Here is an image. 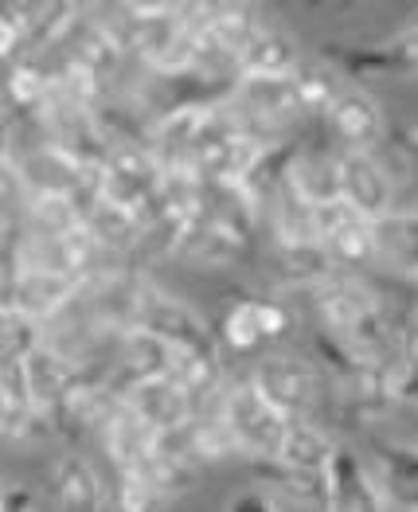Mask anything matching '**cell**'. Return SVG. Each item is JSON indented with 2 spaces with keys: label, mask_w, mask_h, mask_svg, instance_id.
Listing matches in <instances>:
<instances>
[{
  "label": "cell",
  "mask_w": 418,
  "mask_h": 512,
  "mask_svg": "<svg viewBox=\"0 0 418 512\" xmlns=\"http://www.w3.org/2000/svg\"><path fill=\"white\" fill-rule=\"evenodd\" d=\"M223 344L235 348V352H254L262 344V333H258V321H254V301H239L231 305V313L223 317Z\"/></svg>",
  "instance_id": "33"
},
{
  "label": "cell",
  "mask_w": 418,
  "mask_h": 512,
  "mask_svg": "<svg viewBox=\"0 0 418 512\" xmlns=\"http://www.w3.org/2000/svg\"><path fill=\"white\" fill-rule=\"evenodd\" d=\"M379 489L383 501L399 512H418V446L379 442Z\"/></svg>",
  "instance_id": "17"
},
{
  "label": "cell",
  "mask_w": 418,
  "mask_h": 512,
  "mask_svg": "<svg viewBox=\"0 0 418 512\" xmlns=\"http://www.w3.org/2000/svg\"><path fill=\"white\" fill-rule=\"evenodd\" d=\"M172 356H176V348L149 329L122 333L118 337V368L126 372V391L133 384L157 380V376H172Z\"/></svg>",
  "instance_id": "18"
},
{
  "label": "cell",
  "mask_w": 418,
  "mask_h": 512,
  "mask_svg": "<svg viewBox=\"0 0 418 512\" xmlns=\"http://www.w3.org/2000/svg\"><path fill=\"white\" fill-rule=\"evenodd\" d=\"M313 301H317V313H321L325 329L336 333V337H344L364 313H372L379 305L364 286H356V282H348V278H325V282L313 290Z\"/></svg>",
  "instance_id": "20"
},
{
  "label": "cell",
  "mask_w": 418,
  "mask_h": 512,
  "mask_svg": "<svg viewBox=\"0 0 418 512\" xmlns=\"http://www.w3.org/2000/svg\"><path fill=\"white\" fill-rule=\"evenodd\" d=\"M340 200L372 223L395 212V180L376 153H340Z\"/></svg>",
  "instance_id": "5"
},
{
  "label": "cell",
  "mask_w": 418,
  "mask_h": 512,
  "mask_svg": "<svg viewBox=\"0 0 418 512\" xmlns=\"http://www.w3.org/2000/svg\"><path fill=\"white\" fill-rule=\"evenodd\" d=\"M0 512H40V509H36L32 489H24V485L8 481V485H4V505H0Z\"/></svg>",
  "instance_id": "37"
},
{
  "label": "cell",
  "mask_w": 418,
  "mask_h": 512,
  "mask_svg": "<svg viewBox=\"0 0 418 512\" xmlns=\"http://www.w3.org/2000/svg\"><path fill=\"white\" fill-rule=\"evenodd\" d=\"M4 329H0V352H4V360H28L43 341V325L40 321H32V317H24V313H12V309H4V321H0Z\"/></svg>",
  "instance_id": "32"
},
{
  "label": "cell",
  "mask_w": 418,
  "mask_h": 512,
  "mask_svg": "<svg viewBox=\"0 0 418 512\" xmlns=\"http://www.w3.org/2000/svg\"><path fill=\"white\" fill-rule=\"evenodd\" d=\"M215 415L227 423V430L235 434L243 458L251 462H278V450L286 442V430H290V415L278 411L258 387L247 380V384H231L223 391Z\"/></svg>",
  "instance_id": "1"
},
{
  "label": "cell",
  "mask_w": 418,
  "mask_h": 512,
  "mask_svg": "<svg viewBox=\"0 0 418 512\" xmlns=\"http://www.w3.org/2000/svg\"><path fill=\"white\" fill-rule=\"evenodd\" d=\"M71 55L86 63V67H94L102 79H114V71H118V63H122V47L118 40L102 28V20L98 16H83L79 20V28H75V47H71Z\"/></svg>",
  "instance_id": "27"
},
{
  "label": "cell",
  "mask_w": 418,
  "mask_h": 512,
  "mask_svg": "<svg viewBox=\"0 0 418 512\" xmlns=\"http://www.w3.org/2000/svg\"><path fill=\"white\" fill-rule=\"evenodd\" d=\"M251 384L290 419H301V411H309L317 403V372L313 364L297 360V356H266L254 368Z\"/></svg>",
  "instance_id": "7"
},
{
  "label": "cell",
  "mask_w": 418,
  "mask_h": 512,
  "mask_svg": "<svg viewBox=\"0 0 418 512\" xmlns=\"http://www.w3.org/2000/svg\"><path fill=\"white\" fill-rule=\"evenodd\" d=\"M51 98H55V75L43 71L32 55H20L16 63H8L4 102H8L12 114H36V118H43Z\"/></svg>",
  "instance_id": "23"
},
{
  "label": "cell",
  "mask_w": 418,
  "mask_h": 512,
  "mask_svg": "<svg viewBox=\"0 0 418 512\" xmlns=\"http://www.w3.org/2000/svg\"><path fill=\"white\" fill-rule=\"evenodd\" d=\"M86 290V282H75L67 274H51V270H4V309L24 313L32 321L47 325L51 317H59L71 301Z\"/></svg>",
  "instance_id": "3"
},
{
  "label": "cell",
  "mask_w": 418,
  "mask_h": 512,
  "mask_svg": "<svg viewBox=\"0 0 418 512\" xmlns=\"http://www.w3.org/2000/svg\"><path fill=\"white\" fill-rule=\"evenodd\" d=\"M192 450H196V462H223V458H235V454H243L239 450V442H235V434L227 430V423L215 415V419H192Z\"/></svg>",
  "instance_id": "31"
},
{
  "label": "cell",
  "mask_w": 418,
  "mask_h": 512,
  "mask_svg": "<svg viewBox=\"0 0 418 512\" xmlns=\"http://www.w3.org/2000/svg\"><path fill=\"white\" fill-rule=\"evenodd\" d=\"M301 67L297 59V43L290 32L262 24L258 36L247 43V51L239 55V75H266V79H290Z\"/></svg>",
  "instance_id": "21"
},
{
  "label": "cell",
  "mask_w": 418,
  "mask_h": 512,
  "mask_svg": "<svg viewBox=\"0 0 418 512\" xmlns=\"http://www.w3.org/2000/svg\"><path fill=\"white\" fill-rule=\"evenodd\" d=\"M360 63L376 67V71H399V75H418V24H411L407 32H399L395 40L379 43L376 51H368Z\"/></svg>",
  "instance_id": "29"
},
{
  "label": "cell",
  "mask_w": 418,
  "mask_h": 512,
  "mask_svg": "<svg viewBox=\"0 0 418 512\" xmlns=\"http://www.w3.org/2000/svg\"><path fill=\"white\" fill-rule=\"evenodd\" d=\"M227 106L231 114L243 122L247 133L254 137H270V133H282L293 122L305 118L301 110V98L293 90V79H266V75H239L231 94H227Z\"/></svg>",
  "instance_id": "2"
},
{
  "label": "cell",
  "mask_w": 418,
  "mask_h": 512,
  "mask_svg": "<svg viewBox=\"0 0 418 512\" xmlns=\"http://www.w3.org/2000/svg\"><path fill=\"white\" fill-rule=\"evenodd\" d=\"M114 509L118 512H161L165 493L145 477L141 470H114Z\"/></svg>",
  "instance_id": "28"
},
{
  "label": "cell",
  "mask_w": 418,
  "mask_h": 512,
  "mask_svg": "<svg viewBox=\"0 0 418 512\" xmlns=\"http://www.w3.org/2000/svg\"><path fill=\"white\" fill-rule=\"evenodd\" d=\"M317 239L325 243V251L333 255V262H344V266H364V262L376 258L372 219L352 212L344 200H333V204L317 208Z\"/></svg>",
  "instance_id": "8"
},
{
  "label": "cell",
  "mask_w": 418,
  "mask_h": 512,
  "mask_svg": "<svg viewBox=\"0 0 418 512\" xmlns=\"http://www.w3.org/2000/svg\"><path fill=\"white\" fill-rule=\"evenodd\" d=\"M376 231V258L399 274L418 278V212H395L372 223Z\"/></svg>",
  "instance_id": "24"
},
{
  "label": "cell",
  "mask_w": 418,
  "mask_h": 512,
  "mask_svg": "<svg viewBox=\"0 0 418 512\" xmlns=\"http://www.w3.org/2000/svg\"><path fill=\"white\" fill-rule=\"evenodd\" d=\"M0 407H40L32 380H28V360H4V368H0Z\"/></svg>",
  "instance_id": "34"
},
{
  "label": "cell",
  "mask_w": 418,
  "mask_h": 512,
  "mask_svg": "<svg viewBox=\"0 0 418 512\" xmlns=\"http://www.w3.org/2000/svg\"><path fill=\"white\" fill-rule=\"evenodd\" d=\"M336 454H340V446L317 423L293 419L290 430H286V442L278 450V466L297 473H321L325 477V473L333 470Z\"/></svg>",
  "instance_id": "19"
},
{
  "label": "cell",
  "mask_w": 418,
  "mask_h": 512,
  "mask_svg": "<svg viewBox=\"0 0 418 512\" xmlns=\"http://www.w3.org/2000/svg\"><path fill=\"white\" fill-rule=\"evenodd\" d=\"M290 79H293V90H297L305 114H329V106H333V98L340 94V86H336V79L325 67L301 63Z\"/></svg>",
  "instance_id": "30"
},
{
  "label": "cell",
  "mask_w": 418,
  "mask_h": 512,
  "mask_svg": "<svg viewBox=\"0 0 418 512\" xmlns=\"http://www.w3.org/2000/svg\"><path fill=\"white\" fill-rule=\"evenodd\" d=\"M86 227L94 231V239L102 243L106 255H118V251H133L137 243L149 239L153 231V215L141 212V208H129V204H118L110 196H102L94 204V212L86 215Z\"/></svg>",
  "instance_id": "13"
},
{
  "label": "cell",
  "mask_w": 418,
  "mask_h": 512,
  "mask_svg": "<svg viewBox=\"0 0 418 512\" xmlns=\"http://www.w3.org/2000/svg\"><path fill=\"white\" fill-rule=\"evenodd\" d=\"M86 215L75 204V196L63 192H32L24 200V231L28 235H43V239H59L75 227H83Z\"/></svg>",
  "instance_id": "25"
},
{
  "label": "cell",
  "mask_w": 418,
  "mask_h": 512,
  "mask_svg": "<svg viewBox=\"0 0 418 512\" xmlns=\"http://www.w3.org/2000/svg\"><path fill=\"white\" fill-rule=\"evenodd\" d=\"M55 512H102V481L83 454H59L51 462Z\"/></svg>",
  "instance_id": "14"
},
{
  "label": "cell",
  "mask_w": 418,
  "mask_h": 512,
  "mask_svg": "<svg viewBox=\"0 0 418 512\" xmlns=\"http://www.w3.org/2000/svg\"><path fill=\"white\" fill-rule=\"evenodd\" d=\"M395 356H399V364H395L399 399H418V321H411V325L399 333Z\"/></svg>",
  "instance_id": "35"
},
{
  "label": "cell",
  "mask_w": 418,
  "mask_h": 512,
  "mask_svg": "<svg viewBox=\"0 0 418 512\" xmlns=\"http://www.w3.org/2000/svg\"><path fill=\"white\" fill-rule=\"evenodd\" d=\"M274 266L293 286L317 290L325 278H333V255L325 251V243H274Z\"/></svg>",
  "instance_id": "26"
},
{
  "label": "cell",
  "mask_w": 418,
  "mask_h": 512,
  "mask_svg": "<svg viewBox=\"0 0 418 512\" xmlns=\"http://www.w3.org/2000/svg\"><path fill=\"white\" fill-rule=\"evenodd\" d=\"M137 329H149V333L165 337L172 348L219 352L211 329L204 325V317H200L192 305H184L180 298L157 290L153 282H145V294H141V325H137Z\"/></svg>",
  "instance_id": "4"
},
{
  "label": "cell",
  "mask_w": 418,
  "mask_h": 512,
  "mask_svg": "<svg viewBox=\"0 0 418 512\" xmlns=\"http://www.w3.org/2000/svg\"><path fill=\"white\" fill-rule=\"evenodd\" d=\"M196 20L227 59H235L239 67V55L247 51V43L258 36V16H254L251 4H196Z\"/></svg>",
  "instance_id": "16"
},
{
  "label": "cell",
  "mask_w": 418,
  "mask_h": 512,
  "mask_svg": "<svg viewBox=\"0 0 418 512\" xmlns=\"http://www.w3.org/2000/svg\"><path fill=\"white\" fill-rule=\"evenodd\" d=\"M329 512H387L383 489L368 477V470L360 466V458L352 450L340 446L333 470H329Z\"/></svg>",
  "instance_id": "15"
},
{
  "label": "cell",
  "mask_w": 418,
  "mask_h": 512,
  "mask_svg": "<svg viewBox=\"0 0 418 512\" xmlns=\"http://www.w3.org/2000/svg\"><path fill=\"white\" fill-rule=\"evenodd\" d=\"M286 180H290V188H297L313 208L333 204V200H340V157L293 149Z\"/></svg>",
  "instance_id": "22"
},
{
  "label": "cell",
  "mask_w": 418,
  "mask_h": 512,
  "mask_svg": "<svg viewBox=\"0 0 418 512\" xmlns=\"http://www.w3.org/2000/svg\"><path fill=\"white\" fill-rule=\"evenodd\" d=\"M227 512H278V505H274L266 493H239Z\"/></svg>",
  "instance_id": "38"
},
{
  "label": "cell",
  "mask_w": 418,
  "mask_h": 512,
  "mask_svg": "<svg viewBox=\"0 0 418 512\" xmlns=\"http://www.w3.org/2000/svg\"><path fill=\"white\" fill-rule=\"evenodd\" d=\"M83 368L55 344H40L32 356H28V380L36 391V403L47 411V419L59 415V407L67 403V395L83 384Z\"/></svg>",
  "instance_id": "11"
},
{
  "label": "cell",
  "mask_w": 418,
  "mask_h": 512,
  "mask_svg": "<svg viewBox=\"0 0 418 512\" xmlns=\"http://www.w3.org/2000/svg\"><path fill=\"white\" fill-rule=\"evenodd\" d=\"M325 118H329V129L344 141V153H372L387 133L379 98L360 86H340Z\"/></svg>",
  "instance_id": "6"
},
{
  "label": "cell",
  "mask_w": 418,
  "mask_h": 512,
  "mask_svg": "<svg viewBox=\"0 0 418 512\" xmlns=\"http://www.w3.org/2000/svg\"><path fill=\"white\" fill-rule=\"evenodd\" d=\"M254 321H258L262 341H278V337L290 329V313H286V305H278V301H254Z\"/></svg>",
  "instance_id": "36"
},
{
  "label": "cell",
  "mask_w": 418,
  "mask_h": 512,
  "mask_svg": "<svg viewBox=\"0 0 418 512\" xmlns=\"http://www.w3.org/2000/svg\"><path fill=\"white\" fill-rule=\"evenodd\" d=\"M126 407L153 430V434H176L196 419V403L184 395V387L172 376H157L126 391Z\"/></svg>",
  "instance_id": "9"
},
{
  "label": "cell",
  "mask_w": 418,
  "mask_h": 512,
  "mask_svg": "<svg viewBox=\"0 0 418 512\" xmlns=\"http://www.w3.org/2000/svg\"><path fill=\"white\" fill-rule=\"evenodd\" d=\"M340 399L368 415V411H383L391 403H399V380H395V364L387 360H360L352 356V364L340 376Z\"/></svg>",
  "instance_id": "12"
},
{
  "label": "cell",
  "mask_w": 418,
  "mask_h": 512,
  "mask_svg": "<svg viewBox=\"0 0 418 512\" xmlns=\"http://www.w3.org/2000/svg\"><path fill=\"white\" fill-rule=\"evenodd\" d=\"M176 255L192 258L200 266H227V262H239L247 251V231L235 227L231 219H219V215H196L192 223H184V231L176 235Z\"/></svg>",
  "instance_id": "10"
}]
</instances>
